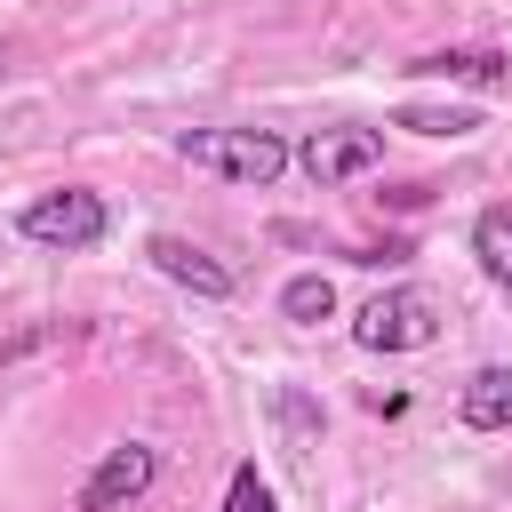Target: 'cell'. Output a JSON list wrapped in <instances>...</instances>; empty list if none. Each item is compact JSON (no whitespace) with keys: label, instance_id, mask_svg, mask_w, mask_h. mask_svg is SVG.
Returning a JSON list of instances; mask_svg holds the SVG:
<instances>
[{"label":"cell","instance_id":"cell-1","mask_svg":"<svg viewBox=\"0 0 512 512\" xmlns=\"http://www.w3.org/2000/svg\"><path fill=\"white\" fill-rule=\"evenodd\" d=\"M176 160L184 168H208V176H232V184H272L296 144L280 128H184L176 136Z\"/></svg>","mask_w":512,"mask_h":512},{"label":"cell","instance_id":"cell-2","mask_svg":"<svg viewBox=\"0 0 512 512\" xmlns=\"http://www.w3.org/2000/svg\"><path fill=\"white\" fill-rule=\"evenodd\" d=\"M104 232H112V208H104L88 184H64V192H40V200H24V208H16V240L56 248V256L96 248Z\"/></svg>","mask_w":512,"mask_h":512},{"label":"cell","instance_id":"cell-3","mask_svg":"<svg viewBox=\"0 0 512 512\" xmlns=\"http://www.w3.org/2000/svg\"><path fill=\"white\" fill-rule=\"evenodd\" d=\"M432 336H440V304H432L424 288H384V296H368L360 320H352V344H360V352H424Z\"/></svg>","mask_w":512,"mask_h":512},{"label":"cell","instance_id":"cell-4","mask_svg":"<svg viewBox=\"0 0 512 512\" xmlns=\"http://www.w3.org/2000/svg\"><path fill=\"white\" fill-rule=\"evenodd\" d=\"M296 160H304V176L328 192V184H352V176H368L376 160H384V128H360V120H336V128H312L304 144H296Z\"/></svg>","mask_w":512,"mask_h":512},{"label":"cell","instance_id":"cell-5","mask_svg":"<svg viewBox=\"0 0 512 512\" xmlns=\"http://www.w3.org/2000/svg\"><path fill=\"white\" fill-rule=\"evenodd\" d=\"M152 480H160V448H152V440H120V448H112V456L88 472L80 512H120V504L152 496Z\"/></svg>","mask_w":512,"mask_h":512},{"label":"cell","instance_id":"cell-6","mask_svg":"<svg viewBox=\"0 0 512 512\" xmlns=\"http://www.w3.org/2000/svg\"><path fill=\"white\" fill-rule=\"evenodd\" d=\"M144 256H152L176 288H192V296H208V304H224V296H232V272H224L208 248H192L184 232H152V240H144Z\"/></svg>","mask_w":512,"mask_h":512},{"label":"cell","instance_id":"cell-7","mask_svg":"<svg viewBox=\"0 0 512 512\" xmlns=\"http://www.w3.org/2000/svg\"><path fill=\"white\" fill-rule=\"evenodd\" d=\"M416 80H464V88H504V56L496 48H432V56H408Z\"/></svg>","mask_w":512,"mask_h":512},{"label":"cell","instance_id":"cell-8","mask_svg":"<svg viewBox=\"0 0 512 512\" xmlns=\"http://www.w3.org/2000/svg\"><path fill=\"white\" fill-rule=\"evenodd\" d=\"M456 416L472 432H512V368H472L456 392Z\"/></svg>","mask_w":512,"mask_h":512},{"label":"cell","instance_id":"cell-9","mask_svg":"<svg viewBox=\"0 0 512 512\" xmlns=\"http://www.w3.org/2000/svg\"><path fill=\"white\" fill-rule=\"evenodd\" d=\"M472 256H480V272L512 296V208H480V216H472Z\"/></svg>","mask_w":512,"mask_h":512},{"label":"cell","instance_id":"cell-10","mask_svg":"<svg viewBox=\"0 0 512 512\" xmlns=\"http://www.w3.org/2000/svg\"><path fill=\"white\" fill-rule=\"evenodd\" d=\"M280 312H288V320H304V328H312V320H328V312H336L328 272H296V280L280 288Z\"/></svg>","mask_w":512,"mask_h":512},{"label":"cell","instance_id":"cell-11","mask_svg":"<svg viewBox=\"0 0 512 512\" xmlns=\"http://www.w3.org/2000/svg\"><path fill=\"white\" fill-rule=\"evenodd\" d=\"M400 128H416V136H472L480 120H472L464 104H408V112H400Z\"/></svg>","mask_w":512,"mask_h":512},{"label":"cell","instance_id":"cell-12","mask_svg":"<svg viewBox=\"0 0 512 512\" xmlns=\"http://www.w3.org/2000/svg\"><path fill=\"white\" fill-rule=\"evenodd\" d=\"M280 432H288V456H312V440H320V408H312L304 392H280Z\"/></svg>","mask_w":512,"mask_h":512},{"label":"cell","instance_id":"cell-13","mask_svg":"<svg viewBox=\"0 0 512 512\" xmlns=\"http://www.w3.org/2000/svg\"><path fill=\"white\" fill-rule=\"evenodd\" d=\"M216 512H280V504H272V488H264V472H256V464H240Z\"/></svg>","mask_w":512,"mask_h":512},{"label":"cell","instance_id":"cell-14","mask_svg":"<svg viewBox=\"0 0 512 512\" xmlns=\"http://www.w3.org/2000/svg\"><path fill=\"white\" fill-rule=\"evenodd\" d=\"M0 80H8V48H0Z\"/></svg>","mask_w":512,"mask_h":512}]
</instances>
